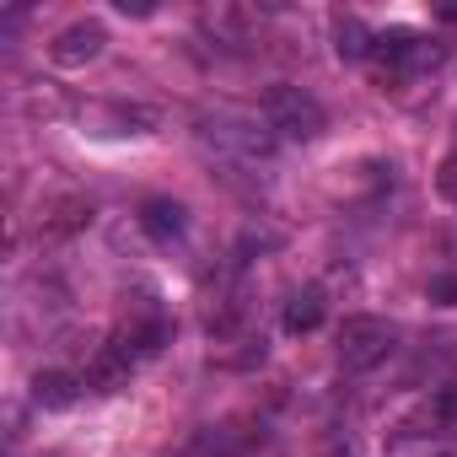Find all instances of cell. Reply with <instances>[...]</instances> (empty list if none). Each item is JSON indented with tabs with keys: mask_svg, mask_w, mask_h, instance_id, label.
<instances>
[{
	"mask_svg": "<svg viewBox=\"0 0 457 457\" xmlns=\"http://www.w3.org/2000/svg\"><path fill=\"white\" fill-rule=\"evenodd\" d=\"M140 232L156 237V243H178L188 232V210L178 199H145L140 204Z\"/></svg>",
	"mask_w": 457,
	"mask_h": 457,
	"instance_id": "52a82bcc",
	"label": "cell"
},
{
	"mask_svg": "<svg viewBox=\"0 0 457 457\" xmlns=\"http://www.w3.org/2000/svg\"><path fill=\"white\" fill-rule=\"evenodd\" d=\"M167 339H172V323H167L162 312H145V318H129V323L108 339V350H113L119 361H129V371H135V366L156 361V355L167 350Z\"/></svg>",
	"mask_w": 457,
	"mask_h": 457,
	"instance_id": "5b68a950",
	"label": "cell"
},
{
	"mask_svg": "<svg viewBox=\"0 0 457 457\" xmlns=\"http://www.w3.org/2000/svg\"><path fill=\"white\" fill-rule=\"evenodd\" d=\"M436 65H441V49H436L430 38H420L414 28H387V33L371 38V71H377L382 87L414 81V76H425V71H436Z\"/></svg>",
	"mask_w": 457,
	"mask_h": 457,
	"instance_id": "7a4b0ae2",
	"label": "cell"
},
{
	"mask_svg": "<svg viewBox=\"0 0 457 457\" xmlns=\"http://www.w3.org/2000/svg\"><path fill=\"white\" fill-rule=\"evenodd\" d=\"M264 124H270L275 140H318L328 129V113H323V103L307 87L280 81V87L264 92Z\"/></svg>",
	"mask_w": 457,
	"mask_h": 457,
	"instance_id": "3957f363",
	"label": "cell"
},
{
	"mask_svg": "<svg viewBox=\"0 0 457 457\" xmlns=\"http://www.w3.org/2000/svg\"><path fill=\"white\" fill-rule=\"evenodd\" d=\"M103 44H108V28H103V22H71L65 33H54L49 60H54V65H65V71H76V65L97 60V54H103Z\"/></svg>",
	"mask_w": 457,
	"mask_h": 457,
	"instance_id": "8992f818",
	"label": "cell"
},
{
	"mask_svg": "<svg viewBox=\"0 0 457 457\" xmlns=\"http://www.w3.org/2000/svg\"><path fill=\"white\" fill-rule=\"evenodd\" d=\"M199 22H204V33H210L215 44H248L253 28H259V17L243 12V6H210Z\"/></svg>",
	"mask_w": 457,
	"mask_h": 457,
	"instance_id": "ba28073f",
	"label": "cell"
},
{
	"mask_svg": "<svg viewBox=\"0 0 457 457\" xmlns=\"http://www.w3.org/2000/svg\"><path fill=\"white\" fill-rule=\"evenodd\" d=\"M441 17H446V22H457V6H441Z\"/></svg>",
	"mask_w": 457,
	"mask_h": 457,
	"instance_id": "9a60e30c",
	"label": "cell"
},
{
	"mask_svg": "<svg viewBox=\"0 0 457 457\" xmlns=\"http://www.w3.org/2000/svg\"><path fill=\"white\" fill-rule=\"evenodd\" d=\"M398 345V328L387 318H345L339 323V339H334V355L345 371H371L393 355Z\"/></svg>",
	"mask_w": 457,
	"mask_h": 457,
	"instance_id": "277c9868",
	"label": "cell"
},
{
	"mask_svg": "<svg viewBox=\"0 0 457 457\" xmlns=\"http://www.w3.org/2000/svg\"><path fill=\"white\" fill-rule=\"evenodd\" d=\"M286 334H312L318 323H323V291L318 286H307V291H296L291 302H286Z\"/></svg>",
	"mask_w": 457,
	"mask_h": 457,
	"instance_id": "30bf717a",
	"label": "cell"
},
{
	"mask_svg": "<svg viewBox=\"0 0 457 457\" xmlns=\"http://www.w3.org/2000/svg\"><path fill=\"white\" fill-rule=\"evenodd\" d=\"M81 377H71V371H38L33 377V403L38 409H71L76 398H81Z\"/></svg>",
	"mask_w": 457,
	"mask_h": 457,
	"instance_id": "9c48e42d",
	"label": "cell"
},
{
	"mask_svg": "<svg viewBox=\"0 0 457 457\" xmlns=\"http://www.w3.org/2000/svg\"><path fill=\"white\" fill-rule=\"evenodd\" d=\"M430 302L457 307V275H436V280H430Z\"/></svg>",
	"mask_w": 457,
	"mask_h": 457,
	"instance_id": "5bb4252c",
	"label": "cell"
},
{
	"mask_svg": "<svg viewBox=\"0 0 457 457\" xmlns=\"http://www.w3.org/2000/svg\"><path fill=\"white\" fill-rule=\"evenodd\" d=\"M371 38H377V33H366L361 17H339V22H334V49H339V60H371Z\"/></svg>",
	"mask_w": 457,
	"mask_h": 457,
	"instance_id": "8fae6325",
	"label": "cell"
},
{
	"mask_svg": "<svg viewBox=\"0 0 457 457\" xmlns=\"http://www.w3.org/2000/svg\"><path fill=\"white\" fill-rule=\"evenodd\" d=\"M436 420H441V425H446V430H457V382H452V387H441V393H436Z\"/></svg>",
	"mask_w": 457,
	"mask_h": 457,
	"instance_id": "7c38bea8",
	"label": "cell"
},
{
	"mask_svg": "<svg viewBox=\"0 0 457 457\" xmlns=\"http://www.w3.org/2000/svg\"><path fill=\"white\" fill-rule=\"evenodd\" d=\"M199 140L204 151H215L220 162H232V167H270L275 162V135L270 124H253V119H232V113H220V119H204L199 124Z\"/></svg>",
	"mask_w": 457,
	"mask_h": 457,
	"instance_id": "6da1fadb",
	"label": "cell"
},
{
	"mask_svg": "<svg viewBox=\"0 0 457 457\" xmlns=\"http://www.w3.org/2000/svg\"><path fill=\"white\" fill-rule=\"evenodd\" d=\"M436 194L457 204V156H446V162H441V172H436Z\"/></svg>",
	"mask_w": 457,
	"mask_h": 457,
	"instance_id": "4fadbf2b",
	"label": "cell"
}]
</instances>
